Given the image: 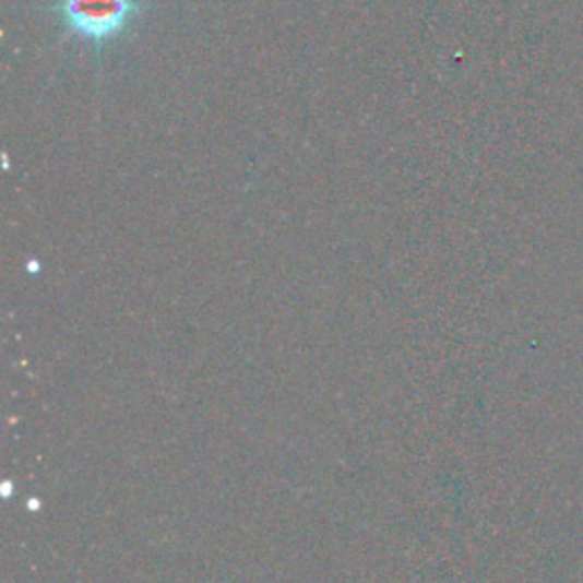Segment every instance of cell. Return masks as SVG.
I'll return each mask as SVG.
<instances>
[{"label": "cell", "instance_id": "1", "mask_svg": "<svg viewBox=\"0 0 583 583\" xmlns=\"http://www.w3.org/2000/svg\"><path fill=\"white\" fill-rule=\"evenodd\" d=\"M60 25L64 39L90 46L96 62L103 50L128 37L148 10L146 0H56L44 5Z\"/></svg>", "mask_w": 583, "mask_h": 583}]
</instances>
